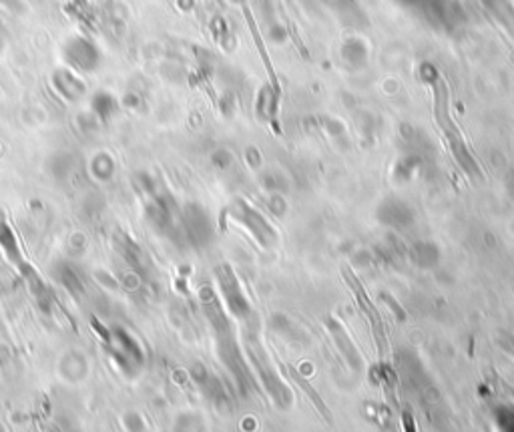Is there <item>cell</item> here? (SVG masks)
<instances>
[{
	"instance_id": "cell-1",
	"label": "cell",
	"mask_w": 514,
	"mask_h": 432,
	"mask_svg": "<svg viewBox=\"0 0 514 432\" xmlns=\"http://www.w3.org/2000/svg\"><path fill=\"white\" fill-rule=\"evenodd\" d=\"M63 58L69 69L81 72H95L103 63L97 42L84 34H72L63 42Z\"/></svg>"
},
{
	"instance_id": "cell-2",
	"label": "cell",
	"mask_w": 514,
	"mask_h": 432,
	"mask_svg": "<svg viewBox=\"0 0 514 432\" xmlns=\"http://www.w3.org/2000/svg\"><path fill=\"white\" fill-rule=\"evenodd\" d=\"M51 84L56 93L63 99H67L70 103H77L86 95V84L81 79V75L77 70L69 69V67H58L51 72Z\"/></svg>"
},
{
	"instance_id": "cell-3",
	"label": "cell",
	"mask_w": 514,
	"mask_h": 432,
	"mask_svg": "<svg viewBox=\"0 0 514 432\" xmlns=\"http://www.w3.org/2000/svg\"><path fill=\"white\" fill-rule=\"evenodd\" d=\"M119 111V103L107 91H97L93 99H91V113L97 117L101 123H107L109 119L115 117V113Z\"/></svg>"
},
{
	"instance_id": "cell-4",
	"label": "cell",
	"mask_w": 514,
	"mask_h": 432,
	"mask_svg": "<svg viewBox=\"0 0 514 432\" xmlns=\"http://www.w3.org/2000/svg\"><path fill=\"white\" fill-rule=\"evenodd\" d=\"M91 173L98 182H109L115 173V159L109 153H98L91 161Z\"/></svg>"
},
{
	"instance_id": "cell-5",
	"label": "cell",
	"mask_w": 514,
	"mask_h": 432,
	"mask_svg": "<svg viewBox=\"0 0 514 432\" xmlns=\"http://www.w3.org/2000/svg\"><path fill=\"white\" fill-rule=\"evenodd\" d=\"M0 243H2V248L6 250V253H11V255H18L16 237L13 236V229H11V225L4 222L2 213H0Z\"/></svg>"
},
{
	"instance_id": "cell-6",
	"label": "cell",
	"mask_w": 514,
	"mask_h": 432,
	"mask_svg": "<svg viewBox=\"0 0 514 432\" xmlns=\"http://www.w3.org/2000/svg\"><path fill=\"white\" fill-rule=\"evenodd\" d=\"M0 6L14 16H27L28 14L27 0H0Z\"/></svg>"
},
{
	"instance_id": "cell-7",
	"label": "cell",
	"mask_w": 514,
	"mask_h": 432,
	"mask_svg": "<svg viewBox=\"0 0 514 432\" xmlns=\"http://www.w3.org/2000/svg\"><path fill=\"white\" fill-rule=\"evenodd\" d=\"M123 105L129 107V109H135V107L139 105V97H137L135 93H125V97H123Z\"/></svg>"
}]
</instances>
